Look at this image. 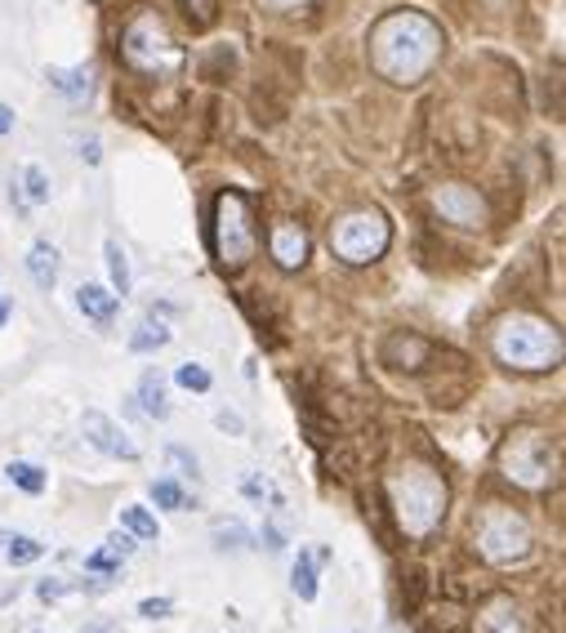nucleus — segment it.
Masks as SVG:
<instances>
[{"label":"nucleus","instance_id":"nucleus-20","mask_svg":"<svg viewBox=\"0 0 566 633\" xmlns=\"http://www.w3.org/2000/svg\"><path fill=\"white\" fill-rule=\"evenodd\" d=\"M291 589H295L304 602H313V598H317V557H313V553H299V557H295Z\"/></svg>","mask_w":566,"mask_h":633},{"label":"nucleus","instance_id":"nucleus-26","mask_svg":"<svg viewBox=\"0 0 566 633\" xmlns=\"http://www.w3.org/2000/svg\"><path fill=\"white\" fill-rule=\"evenodd\" d=\"M23 192H27V201H32V205L49 201V174H45L41 166H27V170H23Z\"/></svg>","mask_w":566,"mask_h":633},{"label":"nucleus","instance_id":"nucleus-34","mask_svg":"<svg viewBox=\"0 0 566 633\" xmlns=\"http://www.w3.org/2000/svg\"><path fill=\"white\" fill-rule=\"evenodd\" d=\"M259 540L268 544V553H281V549H286V540H281V531H276V527H263V531H259Z\"/></svg>","mask_w":566,"mask_h":633},{"label":"nucleus","instance_id":"nucleus-31","mask_svg":"<svg viewBox=\"0 0 566 633\" xmlns=\"http://www.w3.org/2000/svg\"><path fill=\"white\" fill-rule=\"evenodd\" d=\"M170 611H174L170 598H144V602H138V615H144V620H166Z\"/></svg>","mask_w":566,"mask_h":633},{"label":"nucleus","instance_id":"nucleus-8","mask_svg":"<svg viewBox=\"0 0 566 633\" xmlns=\"http://www.w3.org/2000/svg\"><path fill=\"white\" fill-rule=\"evenodd\" d=\"M388 241H393V228L380 210H352L330 233V250L343 263H375L388 250Z\"/></svg>","mask_w":566,"mask_h":633},{"label":"nucleus","instance_id":"nucleus-35","mask_svg":"<svg viewBox=\"0 0 566 633\" xmlns=\"http://www.w3.org/2000/svg\"><path fill=\"white\" fill-rule=\"evenodd\" d=\"M215 419H219V429H228V433H241V415H237V410H219Z\"/></svg>","mask_w":566,"mask_h":633},{"label":"nucleus","instance_id":"nucleus-14","mask_svg":"<svg viewBox=\"0 0 566 633\" xmlns=\"http://www.w3.org/2000/svg\"><path fill=\"white\" fill-rule=\"evenodd\" d=\"M77 308H81L99 330H107V326L116 321V313H121V295H112L107 286H99V281H86V286L77 291Z\"/></svg>","mask_w":566,"mask_h":633},{"label":"nucleus","instance_id":"nucleus-11","mask_svg":"<svg viewBox=\"0 0 566 633\" xmlns=\"http://www.w3.org/2000/svg\"><path fill=\"white\" fill-rule=\"evenodd\" d=\"M380 358H384L393 371H419L423 362L433 358V343H429V339H419V335H406V330H397V335H388V339H384Z\"/></svg>","mask_w":566,"mask_h":633},{"label":"nucleus","instance_id":"nucleus-18","mask_svg":"<svg viewBox=\"0 0 566 633\" xmlns=\"http://www.w3.org/2000/svg\"><path fill=\"white\" fill-rule=\"evenodd\" d=\"M170 343V326L161 321H138L134 335H129V353H157V348Z\"/></svg>","mask_w":566,"mask_h":633},{"label":"nucleus","instance_id":"nucleus-29","mask_svg":"<svg viewBox=\"0 0 566 633\" xmlns=\"http://www.w3.org/2000/svg\"><path fill=\"white\" fill-rule=\"evenodd\" d=\"M121 562H125V557H116V553L103 544L99 553L86 557V572H94V576H112V572H121Z\"/></svg>","mask_w":566,"mask_h":633},{"label":"nucleus","instance_id":"nucleus-4","mask_svg":"<svg viewBox=\"0 0 566 633\" xmlns=\"http://www.w3.org/2000/svg\"><path fill=\"white\" fill-rule=\"evenodd\" d=\"M121 54H125V63L134 67V72H144V77H170V72H179V63H183L179 41L170 36L161 14H152V10L129 19V27L121 36Z\"/></svg>","mask_w":566,"mask_h":633},{"label":"nucleus","instance_id":"nucleus-13","mask_svg":"<svg viewBox=\"0 0 566 633\" xmlns=\"http://www.w3.org/2000/svg\"><path fill=\"white\" fill-rule=\"evenodd\" d=\"M477 633H531V624L513 598H490L477 611Z\"/></svg>","mask_w":566,"mask_h":633},{"label":"nucleus","instance_id":"nucleus-30","mask_svg":"<svg viewBox=\"0 0 566 633\" xmlns=\"http://www.w3.org/2000/svg\"><path fill=\"white\" fill-rule=\"evenodd\" d=\"M166 455H170V464H179V473H183V477H192V482L201 477V468H196V455H192V451H183V447H170Z\"/></svg>","mask_w":566,"mask_h":633},{"label":"nucleus","instance_id":"nucleus-3","mask_svg":"<svg viewBox=\"0 0 566 633\" xmlns=\"http://www.w3.org/2000/svg\"><path fill=\"white\" fill-rule=\"evenodd\" d=\"M490 353L509 371H553L562 362V330L535 313H509L490 330Z\"/></svg>","mask_w":566,"mask_h":633},{"label":"nucleus","instance_id":"nucleus-15","mask_svg":"<svg viewBox=\"0 0 566 633\" xmlns=\"http://www.w3.org/2000/svg\"><path fill=\"white\" fill-rule=\"evenodd\" d=\"M49 86L58 90V94H67V99H90V90H94V77H90V67H49Z\"/></svg>","mask_w":566,"mask_h":633},{"label":"nucleus","instance_id":"nucleus-39","mask_svg":"<svg viewBox=\"0 0 566 633\" xmlns=\"http://www.w3.org/2000/svg\"><path fill=\"white\" fill-rule=\"evenodd\" d=\"M272 10H299V5H308V0H268Z\"/></svg>","mask_w":566,"mask_h":633},{"label":"nucleus","instance_id":"nucleus-37","mask_svg":"<svg viewBox=\"0 0 566 633\" xmlns=\"http://www.w3.org/2000/svg\"><path fill=\"white\" fill-rule=\"evenodd\" d=\"M99 138H86V144H81V161H90V166H99Z\"/></svg>","mask_w":566,"mask_h":633},{"label":"nucleus","instance_id":"nucleus-7","mask_svg":"<svg viewBox=\"0 0 566 633\" xmlns=\"http://www.w3.org/2000/svg\"><path fill=\"white\" fill-rule=\"evenodd\" d=\"M215 255L228 272L246 268L254 255V205L237 188L219 192V201H215Z\"/></svg>","mask_w":566,"mask_h":633},{"label":"nucleus","instance_id":"nucleus-36","mask_svg":"<svg viewBox=\"0 0 566 633\" xmlns=\"http://www.w3.org/2000/svg\"><path fill=\"white\" fill-rule=\"evenodd\" d=\"M183 5H188V14H192L196 23H205V19H210V0H183Z\"/></svg>","mask_w":566,"mask_h":633},{"label":"nucleus","instance_id":"nucleus-33","mask_svg":"<svg viewBox=\"0 0 566 633\" xmlns=\"http://www.w3.org/2000/svg\"><path fill=\"white\" fill-rule=\"evenodd\" d=\"M36 594H41L45 602H54V598H63V594H67V585H63V580H41V585H36Z\"/></svg>","mask_w":566,"mask_h":633},{"label":"nucleus","instance_id":"nucleus-22","mask_svg":"<svg viewBox=\"0 0 566 633\" xmlns=\"http://www.w3.org/2000/svg\"><path fill=\"white\" fill-rule=\"evenodd\" d=\"M121 527H125L129 535H138V540H157V535H161V531H157V518H152L144 505L121 509Z\"/></svg>","mask_w":566,"mask_h":633},{"label":"nucleus","instance_id":"nucleus-6","mask_svg":"<svg viewBox=\"0 0 566 633\" xmlns=\"http://www.w3.org/2000/svg\"><path fill=\"white\" fill-rule=\"evenodd\" d=\"M473 540H477V553L486 562H495V567H513V562H522L535 544L531 535V522L505 505H486L477 513V527H473Z\"/></svg>","mask_w":566,"mask_h":633},{"label":"nucleus","instance_id":"nucleus-1","mask_svg":"<svg viewBox=\"0 0 566 633\" xmlns=\"http://www.w3.org/2000/svg\"><path fill=\"white\" fill-rule=\"evenodd\" d=\"M442 27L419 10H393L371 27V67L393 86H419L442 63Z\"/></svg>","mask_w":566,"mask_h":633},{"label":"nucleus","instance_id":"nucleus-19","mask_svg":"<svg viewBox=\"0 0 566 633\" xmlns=\"http://www.w3.org/2000/svg\"><path fill=\"white\" fill-rule=\"evenodd\" d=\"M103 255H107V276H112V295H129V286H134V281H129V259H125V250H121V241H107L103 246Z\"/></svg>","mask_w":566,"mask_h":633},{"label":"nucleus","instance_id":"nucleus-25","mask_svg":"<svg viewBox=\"0 0 566 633\" xmlns=\"http://www.w3.org/2000/svg\"><path fill=\"white\" fill-rule=\"evenodd\" d=\"M152 500H157L161 509H170V513H179V509H188V496H183V486H179V482H170V477H161V482H152Z\"/></svg>","mask_w":566,"mask_h":633},{"label":"nucleus","instance_id":"nucleus-23","mask_svg":"<svg viewBox=\"0 0 566 633\" xmlns=\"http://www.w3.org/2000/svg\"><path fill=\"white\" fill-rule=\"evenodd\" d=\"M246 540H250V531H246L237 518L215 522V549H219V553H237V549H246Z\"/></svg>","mask_w":566,"mask_h":633},{"label":"nucleus","instance_id":"nucleus-9","mask_svg":"<svg viewBox=\"0 0 566 633\" xmlns=\"http://www.w3.org/2000/svg\"><path fill=\"white\" fill-rule=\"evenodd\" d=\"M433 210L446 224H455V228H482L486 224V201L468 183H442V188H433Z\"/></svg>","mask_w":566,"mask_h":633},{"label":"nucleus","instance_id":"nucleus-40","mask_svg":"<svg viewBox=\"0 0 566 633\" xmlns=\"http://www.w3.org/2000/svg\"><path fill=\"white\" fill-rule=\"evenodd\" d=\"M10 313H14V308H10V299H0V326L10 321Z\"/></svg>","mask_w":566,"mask_h":633},{"label":"nucleus","instance_id":"nucleus-2","mask_svg":"<svg viewBox=\"0 0 566 633\" xmlns=\"http://www.w3.org/2000/svg\"><path fill=\"white\" fill-rule=\"evenodd\" d=\"M388 509L406 540H429L446 518V482L429 464H401L388 473Z\"/></svg>","mask_w":566,"mask_h":633},{"label":"nucleus","instance_id":"nucleus-28","mask_svg":"<svg viewBox=\"0 0 566 633\" xmlns=\"http://www.w3.org/2000/svg\"><path fill=\"white\" fill-rule=\"evenodd\" d=\"M174 380H179V388H188V393H210V371H205V366H196V362L179 366V371H174Z\"/></svg>","mask_w":566,"mask_h":633},{"label":"nucleus","instance_id":"nucleus-32","mask_svg":"<svg viewBox=\"0 0 566 633\" xmlns=\"http://www.w3.org/2000/svg\"><path fill=\"white\" fill-rule=\"evenodd\" d=\"M107 549H112L116 557H129V553H134V540H129L125 531H116V535H107Z\"/></svg>","mask_w":566,"mask_h":633},{"label":"nucleus","instance_id":"nucleus-21","mask_svg":"<svg viewBox=\"0 0 566 633\" xmlns=\"http://www.w3.org/2000/svg\"><path fill=\"white\" fill-rule=\"evenodd\" d=\"M5 477H10L19 490H27V496H41V490H45V468H36L32 460H14V464L5 468Z\"/></svg>","mask_w":566,"mask_h":633},{"label":"nucleus","instance_id":"nucleus-38","mask_svg":"<svg viewBox=\"0 0 566 633\" xmlns=\"http://www.w3.org/2000/svg\"><path fill=\"white\" fill-rule=\"evenodd\" d=\"M10 129H14V108L0 103V134H10Z\"/></svg>","mask_w":566,"mask_h":633},{"label":"nucleus","instance_id":"nucleus-41","mask_svg":"<svg viewBox=\"0 0 566 633\" xmlns=\"http://www.w3.org/2000/svg\"><path fill=\"white\" fill-rule=\"evenodd\" d=\"M81 633H112L107 624H90V629H81Z\"/></svg>","mask_w":566,"mask_h":633},{"label":"nucleus","instance_id":"nucleus-10","mask_svg":"<svg viewBox=\"0 0 566 633\" xmlns=\"http://www.w3.org/2000/svg\"><path fill=\"white\" fill-rule=\"evenodd\" d=\"M81 429H86V442H94L103 455H112V460H138V447L121 433V425H112L103 410L90 406V410L81 415Z\"/></svg>","mask_w":566,"mask_h":633},{"label":"nucleus","instance_id":"nucleus-16","mask_svg":"<svg viewBox=\"0 0 566 633\" xmlns=\"http://www.w3.org/2000/svg\"><path fill=\"white\" fill-rule=\"evenodd\" d=\"M27 272H32V281H36L41 291H54V281H58V250L49 241H36L27 250Z\"/></svg>","mask_w":566,"mask_h":633},{"label":"nucleus","instance_id":"nucleus-12","mask_svg":"<svg viewBox=\"0 0 566 633\" xmlns=\"http://www.w3.org/2000/svg\"><path fill=\"white\" fill-rule=\"evenodd\" d=\"M268 250H272V263H276V268L295 272V268H304V259H308V233H304L299 224H276L272 237H268Z\"/></svg>","mask_w":566,"mask_h":633},{"label":"nucleus","instance_id":"nucleus-17","mask_svg":"<svg viewBox=\"0 0 566 633\" xmlns=\"http://www.w3.org/2000/svg\"><path fill=\"white\" fill-rule=\"evenodd\" d=\"M138 406H144L152 419H166L170 415V402H166V380L157 371H144L138 375Z\"/></svg>","mask_w":566,"mask_h":633},{"label":"nucleus","instance_id":"nucleus-5","mask_svg":"<svg viewBox=\"0 0 566 633\" xmlns=\"http://www.w3.org/2000/svg\"><path fill=\"white\" fill-rule=\"evenodd\" d=\"M500 473L522 490H544L557 477V447L540 429H518L500 447Z\"/></svg>","mask_w":566,"mask_h":633},{"label":"nucleus","instance_id":"nucleus-27","mask_svg":"<svg viewBox=\"0 0 566 633\" xmlns=\"http://www.w3.org/2000/svg\"><path fill=\"white\" fill-rule=\"evenodd\" d=\"M241 496H250V500H268V505H281V496H276V486L268 482V477H259V473H250L246 482H241Z\"/></svg>","mask_w":566,"mask_h":633},{"label":"nucleus","instance_id":"nucleus-24","mask_svg":"<svg viewBox=\"0 0 566 633\" xmlns=\"http://www.w3.org/2000/svg\"><path fill=\"white\" fill-rule=\"evenodd\" d=\"M10 544H5V557L14 562V567H27V562H36L41 553H45V544L41 540H32V535H5Z\"/></svg>","mask_w":566,"mask_h":633}]
</instances>
